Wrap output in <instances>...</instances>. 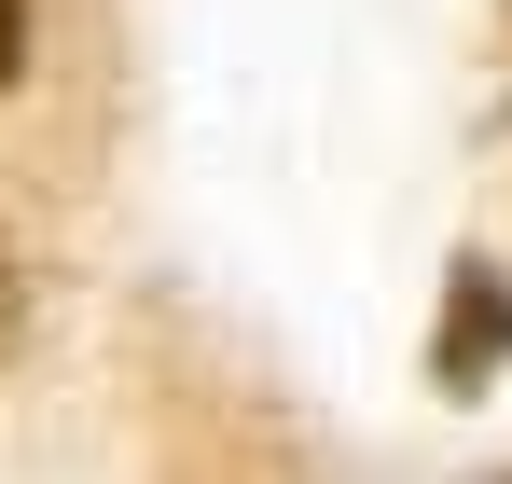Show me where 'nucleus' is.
I'll use <instances>...</instances> for the list:
<instances>
[{"label": "nucleus", "mask_w": 512, "mask_h": 484, "mask_svg": "<svg viewBox=\"0 0 512 484\" xmlns=\"http://www.w3.org/2000/svg\"><path fill=\"white\" fill-rule=\"evenodd\" d=\"M499 360H512V277L485 263V249H471V263L443 277V332H429V374H443V388H485Z\"/></svg>", "instance_id": "f257e3e1"}, {"label": "nucleus", "mask_w": 512, "mask_h": 484, "mask_svg": "<svg viewBox=\"0 0 512 484\" xmlns=\"http://www.w3.org/2000/svg\"><path fill=\"white\" fill-rule=\"evenodd\" d=\"M14 332H28V277H14V249H0V360H14Z\"/></svg>", "instance_id": "f03ea898"}, {"label": "nucleus", "mask_w": 512, "mask_h": 484, "mask_svg": "<svg viewBox=\"0 0 512 484\" xmlns=\"http://www.w3.org/2000/svg\"><path fill=\"white\" fill-rule=\"evenodd\" d=\"M28 70V0H0V83Z\"/></svg>", "instance_id": "7ed1b4c3"}]
</instances>
